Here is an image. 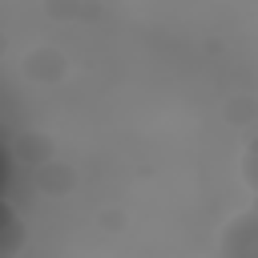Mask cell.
I'll use <instances>...</instances> for the list:
<instances>
[{
    "label": "cell",
    "mask_w": 258,
    "mask_h": 258,
    "mask_svg": "<svg viewBox=\"0 0 258 258\" xmlns=\"http://www.w3.org/2000/svg\"><path fill=\"white\" fill-rule=\"evenodd\" d=\"M218 250L226 258H258V210L246 206L242 214H234L222 234H218Z\"/></svg>",
    "instance_id": "1"
},
{
    "label": "cell",
    "mask_w": 258,
    "mask_h": 258,
    "mask_svg": "<svg viewBox=\"0 0 258 258\" xmlns=\"http://www.w3.org/2000/svg\"><path fill=\"white\" fill-rule=\"evenodd\" d=\"M242 181L250 185V194H258V133L242 149Z\"/></svg>",
    "instance_id": "2"
},
{
    "label": "cell",
    "mask_w": 258,
    "mask_h": 258,
    "mask_svg": "<svg viewBox=\"0 0 258 258\" xmlns=\"http://www.w3.org/2000/svg\"><path fill=\"white\" fill-rule=\"evenodd\" d=\"M4 226H8V246H4V258H12V254H16V242H20V218H16V210H12V206H4Z\"/></svg>",
    "instance_id": "3"
},
{
    "label": "cell",
    "mask_w": 258,
    "mask_h": 258,
    "mask_svg": "<svg viewBox=\"0 0 258 258\" xmlns=\"http://www.w3.org/2000/svg\"><path fill=\"white\" fill-rule=\"evenodd\" d=\"M250 206H254V210H258V194H254V202H250Z\"/></svg>",
    "instance_id": "4"
},
{
    "label": "cell",
    "mask_w": 258,
    "mask_h": 258,
    "mask_svg": "<svg viewBox=\"0 0 258 258\" xmlns=\"http://www.w3.org/2000/svg\"><path fill=\"white\" fill-rule=\"evenodd\" d=\"M210 258H226V254H222V250H218V254H210Z\"/></svg>",
    "instance_id": "5"
}]
</instances>
